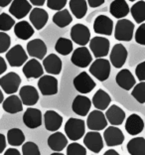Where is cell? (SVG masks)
<instances>
[{"label":"cell","mask_w":145,"mask_h":155,"mask_svg":"<svg viewBox=\"0 0 145 155\" xmlns=\"http://www.w3.org/2000/svg\"><path fill=\"white\" fill-rule=\"evenodd\" d=\"M65 133L72 141L80 140L86 134V122L81 118H69L65 124Z\"/></svg>","instance_id":"6da1fadb"},{"label":"cell","mask_w":145,"mask_h":155,"mask_svg":"<svg viewBox=\"0 0 145 155\" xmlns=\"http://www.w3.org/2000/svg\"><path fill=\"white\" fill-rule=\"evenodd\" d=\"M134 23L128 19H119L114 27V38L120 42H130L134 36Z\"/></svg>","instance_id":"7a4b0ae2"},{"label":"cell","mask_w":145,"mask_h":155,"mask_svg":"<svg viewBox=\"0 0 145 155\" xmlns=\"http://www.w3.org/2000/svg\"><path fill=\"white\" fill-rule=\"evenodd\" d=\"M111 64L104 58L95 59L90 67V73L100 82L107 81L110 75Z\"/></svg>","instance_id":"3957f363"},{"label":"cell","mask_w":145,"mask_h":155,"mask_svg":"<svg viewBox=\"0 0 145 155\" xmlns=\"http://www.w3.org/2000/svg\"><path fill=\"white\" fill-rule=\"evenodd\" d=\"M5 58L10 67L18 68V67L25 65V63L28 60V54L25 52L22 46L17 44L7 51Z\"/></svg>","instance_id":"277c9868"},{"label":"cell","mask_w":145,"mask_h":155,"mask_svg":"<svg viewBox=\"0 0 145 155\" xmlns=\"http://www.w3.org/2000/svg\"><path fill=\"white\" fill-rule=\"evenodd\" d=\"M110 43L107 38L102 36H95L90 41V50L97 59L107 57L109 53Z\"/></svg>","instance_id":"5b68a950"},{"label":"cell","mask_w":145,"mask_h":155,"mask_svg":"<svg viewBox=\"0 0 145 155\" xmlns=\"http://www.w3.org/2000/svg\"><path fill=\"white\" fill-rule=\"evenodd\" d=\"M71 39L81 47H84L91 41V31L84 24L77 23L71 28Z\"/></svg>","instance_id":"8992f818"},{"label":"cell","mask_w":145,"mask_h":155,"mask_svg":"<svg viewBox=\"0 0 145 155\" xmlns=\"http://www.w3.org/2000/svg\"><path fill=\"white\" fill-rule=\"evenodd\" d=\"M21 84V78L15 72H9L0 78V87L7 94L17 93Z\"/></svg>","instance_id":"52a82bcc"},{"label":"cell","mask_w":145,"mask_h":155,"mask_svg":"<svg viewBox=\"0 0 145 155\" xmlns=\"http://www.w3.org/2000/svg\"><path fill=\"white\" fill-rule=\"evenodd\" d=\"M71 62L79 68H87L93 63V55L87 47H79L74 50Z\"/></svg>","instance_id":"ba28073f"},{"label":"cell","mask_w":145,"mask_h":155,"mask_svg":"<svg viewBox=\"0 0 145 155\" xmlns=\"http://www.w3.org/2000/svg\"><path fill=\"white\" fill-rule=\"evenodd\" d=\"M74 87L80 94H86L91 93L94 89L95 82L91 79L87 72H82L77 75L73 81Z\"/></svg>","instance_id":"9c48e42d"},{"label":"cell","mask_w":145,"mask_h":155,"mask_svg":"<svg viewBox=\"0 0 145 155\" xmlns=\"http://www.w3.org/2000/svg\"><path fill=\"white\" fill-rule=\"evenodd\" d=\"M38 89L43 96H54L58 93V80L54 76H42L38 81Z\"/></svg>","instance_id":"30bf717a"},{"label":"cell","mask_w":145,"mask_h":155,"mask_svg":"<svg viewBox=\"0 0 145 155\" xmlns=\"http://www.w3.org/2000/svg\"><path fill=\"white\" fill-rule=\"evenodd\" d=\"M127 57H128V52L126 48L122 44H115L112 47L110 54H109V62L110 64L116 69H120L124 66Z\"/></svg>","instance_id":"8fae6325"},{"label":"cell","mask_w":145,"mask_h":155,"mask_svg":"<svg viewBox=\"0 0 145 155\" xmlns=\"http://www.w3.org/2000/svg\"><path fill=\"white\" fill-rule=\"evenodd\" d=\"M94 31L104 36H111L114 29V21L107 15H98L94 21Z\"/></svg>","instance_id":"7c38bea8"},{"label":"cell","mask_w":145,"mask_h":155,"mask_svg":"<svg viewBox=\"0 0 145 155\" xmlns=\"http://www.w3.org/2000/svg\"><path fill=\"white\" fill-rule=\"evenodd\" d=\"M87 125L93 131H100L104 130L107 126V120L105 114L101 110H93L90 112L87 118Z\"/></svg>","instance_id":"4fadbf2b"},{"label":"cell","mask_w":145,"mask_h":155,"mask_svg":"<svg viewBox=\"0 0 145 155\" xmlns=\"http://www.w3.org/2000/svg\"><path fill=\"white\" fill-rule=\"evenodd\" d=\"M84 144L94 153H100L104 148V138L98 131H88L84 134Z\"/></svg>","instance_id":"5bb4252c"},{"label":"cell","mask_w":145,"mask_h":155,"mask_svg":"<svg viewBox=\"0 0 145 155\" xmlns=\"http://www.w3.org/2000/svg\"><path fill=\"white\" fill-rule=\"evenodd\" d=\"M32 5L28 0H13L9 6V13L16 19H23L31 12Z\"/></svg>","instance_id":"9a60e30c"},{"label":"cell","mask_w":145,"mask_h":155,"mask_svg":"<svg viewBox=\"0 0 145 155\" xmlns=\"http://www.w3.org/2000/svg\"><path fill=\"white\" fill-rule=\"evenodd\" d=\"M124 134L122 131L116 126H108L105 128L104 133V142L107 146L114 147V146H118L121 145L124 141Z\"/></svg>","instance_id":"2e32d148"},{"label":"cell","mask_w":145,"mask_h":155,"mask_svg":"<svg viewBox=\"0 0 145 155\" xmlns=\"http://www.w3.org/2000/svg\"><path fill=\"white\" fill-rule=\"evenodd\" d=\"M27 54L33 59L44 60L47 55V46L41 39H33L27 44Z\"/></svg>","instance_id":"e0dca14e"},{"label":"cell","mask_w":145,"mask_h":155,"mask_svg":"<svg viewBox=\"0 0 145 155\" xmlns=\"http://www.w3.org/2000/svg\"><path fill=\"white\" fill-rule=\"evenodd\" d=\"M29 20L34 29L42 30L49 20V14L41 7H35L29 13Z\"/></svg>","instance_id":"ac0fdd59"},{"label":"cell","mask_w":145,"mask_h":155,"mask_svg":"<svg viewBox=\"0 0 145 155\" xmlns=\"http://www.w3.org/2000/svg\"><path fill=\"white\" fill-rule=\"evenodd\" d=\"M43 120V114L40 110L34 107H28L23 114V122L28 128H38L41 126Z\"/></svg>","instance_id":"d6986e66"},{"label":"cell","mask_w":145,"mask_h":155,"mask_svg":"<svg viewBox=\"0 0 145 155\" xmlns=\"http://www.w3.org/2000/svg\"><path fill=\"white\" fill-rule=\"evenodd\" d=\"M22 72L28 80L40 79L44 74V68L37 59H31L23 66Z\"/></svg>","instance_id":"ffe728a7"},{"label":"cell","mask_w":145,"mask_h":155,"mask_svg":"<svg viewBox=\"0 0 145 155\" xmlns=\"http://www.w3.org/2000/svg\"><path fill=\"white\" fill-rule=\"evenodd\" d=\"M62 67H63L62 60L56 54H50L46 56L43 60L44 71H46L51 76L60 75L62 71Z\"/></svg>","instance_id":"44dd1931"},{"label":"cell","mask_w":145,"mask_h":155,"mask_svg":"<svg viewBox=\"0 0 145 155\" xmlns=\"http://www.w3.org/2000/svg\"><path fill=\"white\" fill-rule=\"evenodd\" d=\"M115 82L117 86L124 91H130L136 84V80L132 73L128 69H122L115 77Z\"/></svg>","instance_id":"7402d4cb"},{"label":"cell","mask_w":145,"mask_h":155,"mask_svg":"<svg viewBox=\"0 0 145 155\" xmlns=\"http://www.w3.org/2000/svg\"><path fill=\"white\" fill-rule=\"evenodd\" d=\"M45 128L48 131L56 132L63 124V117L55 110H47L44 114Z\"/></svg>","instance_id":"603a6c76"},{"label":"cell","mask_w":145,"mask_h":155,"mask_svg":"<svg viewBox=\"0 0 145 155\" xmlns=\"http://www.w3.org/2000/svg\"><path fill=\"white\" fill-rule=\"evenodd\" d=\"M19 97L23 104L32 107L38 103L39 94L33 86H24L19 91Z\"/></svg>","instance_id":"cb8c5ba5"},{"label":"cell","mask_w":145,"mask_h":155,"mask_svg":"<svg viewBox=\"0 0 145 155\" xmlns=\"http://www.w3.org/2000/svg\"><path fill=\"white\" fill-rule=\"evenodd\" d=\"M91 107V101L86 96L79 94L73 101L72 110L80 116H87Z\"/></svg>","instance_id":"d4e9b609"},{"label":"cell","mask_w":145,"mask_h":155,"mask_svg":"<svg viewBox=\"0 0 145 155\" xmlns=\"http://www.w3.org/2000/svg\"><path fill=\"white\" fill-rule=\"evenodd\" d=\"M105 117H107V122L110 123L112 126H117L122 124L124 121L125 112L118 105L112 104L105 111Z\"/></svg>","instance_id":"484cf974"},{"label":"cell","mask_w":145,"mask_h":155,"mask_svg":"<svg viewBox=\"0 0 145 155\" xmlns=\"http://www.w3.org/2000/svg\"><path fill=\"white\" fill-rule=\"evenodd\" d=\"M143 129H144V121L141 118L140 115L136 114H132L128 116V118H126L125 130L128 132V134L137 135L142 132Z\"/></svg>","instance_id":"4316f807"},{"label":"cell","mask_w":145,"mask_h":155,"mask_svg":"<svg viewBox=\"0 0 145 155\" xmlns=\"http://www.w3.org/2000/svg\"><path fill=\"white\" fill-rule=\"evenodd\" d=\"M109 12L117 20L123 19L130 12V7L126 0H114L109 5Z\"/></svg>","instance_id":"83f0119b"},{"label":"cell","mask_w":145,"mask_h":155,"mask_svg":"<svg viewBox=\"0 0 145 155\" xmlns=\"http://www.w3.org/2000/svg\"><path fill=\"white\" fill-rule=\"evenodd\" d=\"M13 28H14V34H15V36L18 39H20V40H24V41L28 40L35 33L33 26L31 25V23H29L26 20H21L19 22H17Z\"/></svg>","instance_id":"f1b7e54d"},{"label":"cell","mask_w":145,"mask_h":155,"mask_svg":"<svg viewBox=\"0 0 145 155\" xmlns=\"http://www.w3.org/2000/svg\"><path fill=\"white\" fill-rule=\"evenodd\" d=\"M48 146L54 152H61L68 146V138L62 132L56 131L51 134L48 138Z\"/></svg>","instance_id":"f546056e"},{"label":"cell","mask_w":145,"mask_h":155,"mask_svg":"<svg viewBox=\"0 0 145 155\" xmlns=\"http://www.w3.org/2000/svg\"><path fill=\"white\" fill-rule=\"evenodd\" d=\"M91 103H93L95 110H101V111L105 110H107L108 105L111 103V97L107 91L100 89L94 94Z\"/></svg>","instance_id":"4dcf8cb0"},{"label":"cell","mask_w":145,"mask_h":155,"mask_svg":"<svg viewBox=\"0 0 145 155\" xmlns=\"http://www.w3.org/2000/svg\"><path fill=\"white\" fill-rule=\"evenodd\" d=\"M2 107L8 114H17L23 110V104L20 97L16 94H11L7 98H5L2 103Z\"/></svg>","instance_id":"1f68e13d"},{"label":"cell","mask_w":145,"mask_h":155,"mask_svg":"<svg viewBox=\"0 0 145 155\" xmlns=\"http://www.w3.org/2000/svg\"><path fill=\"white\" fill-rule=\"evenodd\" d=\"M69 7L73 16L77 19H83L87 12V2L86 0H70Z\"/></svg>","instance_id":"d6a6232c"},{"label":"cell","mask_w":145,"mask_h":155,"mask_svg":"<svg viewBox=\"0 0 145 155\" xmlns=\"http://www.w3.org/2000/svg\"><path fill=\"white\" fill-rule=\"evenodd\" d=\"M53 23L56 26H58L59 28H65L67 26H69L71 23L73 22V16L69 10H67L66 8L63 10L57 11L52 18Z\"/></svg>","instance_id":"836d02e7"},{"label":"cell","mask_w":145,"mask_h":155,"mask_svg":"<svg viewBox=\"0 0 145 155\" xmlns=\"http://www.w3.org/2000/svg\"><path fill=\"white\" fill-rule=\"evenodd\" d=\"M126 147L130 155H145V138L134 137L129 140Z\"/></svg>","instance_id":"e575fe53"},{"label":"cell","mask_w":145,"mask_h":155,"mask_svg":"<svg viewBox=\"0 0 145 155\" xmlns=\"http://www.w3.org/2000/svg\"><path fill=\"white\" fill-rule=\"evenodd\" d=\"M130 14L137 24H142L145 22V1L139 0L135 2L130 8Z\"/></svg>","instance_id":"d590c367"},{"label":"cell","mask_w":145,"mask_h":155,"mask_svg":"<svg viewBox=\"0 0 145 155\" xmlns=\"http://www.w3.org/2000/svg\"><path fill=\"white\" fill-rule=\"evenodd\" d=\"M7 142L12 146H21L25 143V134L20 128H11L7 132Z\"/></svg>","instance_id":"8d00e7d4"},{"label":"cell","mask_w":145,"mask_h":155,"mask_svg":"<svg viewBox=\"0 0 145 155\" xmlns=\"http://www.w3.org/2000/svg\"><path fill=\"white\" fill-rule=\"evenodd\" d=\"M55 50L57 51V53H59L60 55H63V56L70 55L74 50L73 41L70 40L68 38H64V37L59 38L55 44Z\"/></svg>","instance_id":"74e56055"},{"label":"cell","mask_w":145,"mask_h":155,"mask_svg":"<svg viewBox=\"0 0 145 155\" xmlns=\"http://www.w3.org/2000/svg\"><path fill=\"white\" fill-rule=\"evenodd\" d=\"M15 20L8 13L2 12L0 14V32H7L15 26Z\"/></svg>","instance_id":"f35d334b"},{"label":"cell","mask_w":145,"mask_h":155,"mask_svg":"<svg viewBox=\"0 0 145 155\" xmlns=\"http://www.w3.org/2000/svg\"><path fill=\"white\" fill-rule=\"evenodd\" d=\"M131 96L138 101L139 104L145 103V82H140L134 86Z\"/></svg>","instance_id":"ab89813d"},{"label":"cell","mask_w":145,"mask_h":155,"mask_svg":"<svg viewBox=\"0 0 145 155\" xmlns=\"http://www.w3.org/2000/svg\"><path fill=\"white\" fill-rule=\"evenodd\" d=\"M22 155H41V152L36 143L27 141L22 145Z\"/></svg>","instance_id":"60d3db41"},{"label":"cell","mask_w":145,"mask_h":155,"mask_svg":"<svg viewBox=\"0 0 145 155\" xmlns=\"http://www.w3.org/2000/svg\"><path fill=\"white\" fill-rule=\"evenodd\" d=\"M67 155H87V149L80 143L73 142L67 146Z\"/></svg>","instance_id":"b9f144b4"},{"label":"cell","mask_w":145,"mask_h":155,"mask_svg":"<svg viewBox=\"0 0 145 155\" xmlns=\"http://www.w3.org/2000/svg\"><path fill=\"white\" fill-rule=\"evenodd\" d=\"M11 45V38L6 32H0V54L7 53Z\"/></svg>","instance_id":"7bdbcfd3"},{"label":"cell","mask_w":145,"mask_h":155,"mask_svg":"<svg viewBox=\"0 0 145 155\" xmlns=\"http://www.w3.org/2000/svg\"><path fill=\"white\" fill-rule=\"evenodd\" d=\"M46 2H47V6L49 9L60 11V10L65 9L68 0H47Z\"/></svg>","instance_id":"ee69618b"},{"label":"cell","mask_w":145,"mask_h":155,"mask_svg":"<svg viewBox=\"0 0 145 155\" xmlns=\"http://www.w3.org/2000/svg\"><path fill=\"white\" fill-rule=\"evenodd\" d=\"M134 39L137 44L145 46V23L140 24L134 33Z\"/></svg>","instance_id":"f6af8a7d"},{"label":"cell","mask_w":145,"mask_h":155,"mask_svg":"<svg viewBox=\"0 0 145 155\" xmlns=\"http://www.w3.org/2000/svg\"><path fill=\"white\" fill-rule=\"evenodd\" d=\"M135 75L139 82H145V61L139 63L135 68Z\"/></svg>","instance_id":"bcb514c9"},{"label":"cell","mask_w":145,"mask_h":155,"mask_svg":"<svg viewBox=\"0 0 145 155\" xmlns=\"http://www.w3.org/2000/svg\"><path fill=\"white\" fill-rule=\"evenodd\" d=\"M87 5L91 8H97L105 2V0H87Z\"/></svg>","instance_id":"7dc6e473"},{"label":"cell","mask_w":145,"mask_h":155,"mask_svg":"<svg viewBox=\"0 0 145 155\" xmlns=\"http://www.w3.org/2000/svg\"><path fill=\"white\" fill-rule=\"evenodd\" d=\"M6 145H7L6 137L3 135L2 133H0V153H2L3 151L5 150Z\"/></svg>","instance_id":"c3c4849f"},{"label":"cell","mask_w":145,"mask_h":155,"mask_svg":"<svg viewBox=\"0 0 145 155\" xmlns=\"http://www.w3.org/2000/svg\"><path fill=\"white\" fill-rule=\"evenodd\" d=\"M6 71H7V64L4 58H2L1 56H0V76H1L2 74H4Z\"/></svg>","instance_id":"681fc988"},{"label":"cell","mask_w":145,"mask_h":155,"mask_svg":"<svg viewBox=\"0 0 145 155\" xmlns=\"http://www.w3.org/2000/svg\"><path fill=\"white\" fill-rule=\"evenodd\" d=\"M28 1L31 3V5H34L36 7H42L47 0H28Z\"/></svg>","instance_id":"f907efd6"},{"label":"cell","mask_w":145,"mask_h":155,"mask_svg":"<svg viewBox=\"0 0 145 155\" xmlns=\"http://www.w3.org/2000/svg\"><path fill=\"white\" fill-rule=\"evenodd\" d=\"M3 155H21V153L16 148H9L5 151Z\"/></svg>","instance_id":"816d5d0a"},{"label":"cell","mask_w":145,"mask_h":155,"mask_svg":"<svg viewBox=\"0 0 145 155\" xmlns=\"http://www.w3.org/2000/svg\"><path fill=\"white\" fill-rule=\"evenodd\" d=\"M13 0H0V7L4 8V7H7L9 4H11Z\"/></svg>","instance_id":"f5cc1de1"},{"label":"cell","mask_w":145,"mask_h":155,"mask_svg":"<svg viewBox=\"0 0 145 155\" xmlns=\"http://www.w3.org/2000/svg\"><path fill=\"white\" fill-rule=\"evenodd\" d=\"M104 155H120V154H119L116 150H114V149H108V150L105 151Z\"/></svg>","instance_id":"db71d44e"},{"label":"cell","mask_w":145,"mask_h":155,"mask_svg":"<svg viewBox=\"0 0 145 155\" xmlns=\"http://www.w3.org/2000/svg\"><path fill=\"white\" fill-rule=\"evenodd\" d=\"M3 101H4V94H3L1 89H0V104H2Z\"/></svg>","instance_id":"11a10c76"},{"label":"cell","mask_w":145,"mask_h":155,"mask_svg":"<svg viewBox=\"0 0 145 155\" xmlns=\"http://www.w3.org/2000/svg\"><path fill=\"white\" fill-rule=\"evenodd\" d=\"M50 155H64V154L61 153V152H54V153H52V154H50Z\"/></svg>","instance_id":"9f6ffc18"},{"label":"cell","mask_w":145,"mask_h":155,"mask_svg":"<svg viewBox=\"0 0 145 155\" xmlns=\"http://www.w3.org/2000/svg\"><path fill=\"white\" fill-rule=\"evenodd\" d=\"M128 1H130V2H134V1H136V0H128Z\"/></svg>","instance_id":"6f0895ef"}]
</instances>
